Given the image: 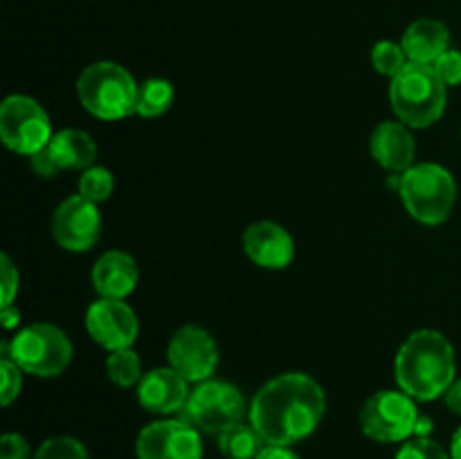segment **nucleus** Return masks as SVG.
Returning <instances> with one entry per match:
<instances>
[{"label": "nucleus", "mask_w": 461, "mask_h": 459, "mask_svg": "<svg viewBox=\"0 0 461 459\" xmlns=\"http://www.w3.org/2000/svg\"><path fill=\"white\" fill-rule=\"evenodd\" d=\"M450 459H461V426L453 435V444H450Z\"/></svg>", "instance_id": "c9c22d12"}, {"label": "nucleus", "mask_w": 461, "mask_h": 459, "mask_svg": "<svg viewBox=\"0 0 461 459\" xmlns=\"http://www.w3.org/2000/svg\"><path fill=\"white\" fill-rule=\"evenodd\" d=\"M140 86L126 68L113 61H99L86 68L77 81L79 102L99 120H122L135 112Z\"/></svg>", "instance_id": "20e7f679"}, {"label": "nucleus", "mask_w": 461, "mask_h": 459, "mask_svg": "<svg viewBox=\"0 0 461 459\" xmlns=\"http://www.w3.org/2000/svg\"><path fill=\"white\" fill-rule=\"evenodd\" d=\"M86 328L97 345L108 351L129 349L138 338V318L133 309L122 300L93 302L86 310Z\"/></svg>", "instance_id": "ddd939ff"}, {"label": "nucleus", "mask_w": 461, "mask_h": 459, "mask_svg": "<svg viewBox=\"0 0 461 459\" xmlns=\"http://www.w3.org/2000/svg\"><path fill=\"white\" fill-rule=\"evenodd\" d=\"M113 194V174L104 166H88L79 178V196L93 202L106 201Z\"/></svg>", "instance_id": "b1692460"}, {"label": "nucleus", "mask_w": 461, "mask_h": 459, "mask_svg": "<svg viewBox=\"0 0 461 459\" xmlns=\"http://www.w3.org/2000/svg\"><path fill=\"white\" fill-rule=\"evenodd\" d=\"M0 138L12 151L34 156L52 140L48 112L27 94H12L0 106Z\"/></svg>", "instance_id": "6e6552de"}, {"label": "nucleus", "mask_w": 461, "mask_h": 459, "mask_svg": "<svg viewBox=\"0 0 461 459\" xmlns=\"http://www.w3.org/2000/svg\"><path fill=\"white\" fill-rule=\"evenodd\" d=\"M327 410L318 381L300 372L266 382L250 405V423L266 446H291L313 435Z\"/></svg>", "instance_id": "f257e3e1"}, {"label": "nucleus", "mask_w": 461, "mask_h": 459, "mask_svg": "<svg viewBox=\"0 0 461 459\" xmlns=\"http://www.w3.org/2000/svg\"><path fill=\"white\" fill-rule=\"evenodd\" d=\"M399 192L410 216L426 225L444 223L457 201L453 174L432 162L414 165L403 171Z\"/></svg>", "instance_id": "39448f33"}, {"label": "nucleus", "mask_w": 461, "mask_h": 459, "mask_svg": "<svg viewBox=\"0 0 461 459\" xmlns=\"http://www.w3.org/2000/svg\"><path fill=\"white\" fill-rule=\"evenodd\" d=\"M432 70L437 72V76H439L446 86H459L461 84V52H457V50H446V52L432 63Z\"/></svg>", "instance_id": "cd10ccee"}, {"label": "nucleus", "mask_w": 461, "mask_h": 459, "mask_svg": "<svg viewBox=\"0 0 461 459\" xmlns=\"http://www.w3.org/2000/svg\"><path fill=\"white\" fill-rule=\"evenodd\" d=\"M408 57H405L401 43H394V40H378L372 48V66L374 70L381 72V75L394 79L405 66H408Z\"/></svg>", "instance_id": "5701e85b"}, {"label": "nucleus", "mask_w": 461, "mask_h": 459, "mask_svg": "<svg viewBox=\"0 0 461 459\" xmlns=\"http://www.w3.org/2000/svg\"><path fill=\"white\" fill-rule=\"evenodd\" d=\"M21 372L23 369L9 356H3V360H0V374H3V392H0V399H3V405H9L21 394Z\"/></svg>", "instance_id": "bb28decb"}, {"label": "nucleus", "mask_w": 461, "mask_h": 459, "mask_svg": "<svg viewBox=\"0 0 461 459\" xmlns=\"http://www.w3.org/2000/svg\"><path fill=\"white\" fill-rule=\"evenodd\" d=\"M401 48L410 63L432 66L446 50H450V32L441 21L419 18L403 32Z\"/></svg>", "instance_id": "a211bd4d"}, {"label": "nucleus", "mask_w": 461, "mask_h": 459, "mask_svg": "<svg viewBox=\"0 0 461 459\" xmlns=\"http://www.w3.org/2000/svg\"><path fill=\"white\" fill-rule=\"evenodd\" d=\"M135 453L138 459H203V441L187 421L167 418L140 432Z\"/></svg>", "instance_id": "9d476101"}, {"label": "nucleus", "mask_w": 461, "mask_h": 459, "mask_svg": "<svg viewBox=\"0 0 461 459\" xmlns=\"http://www.w3.org/2000/svg\"><path fill=\"white\" fill-rule=\"evenodd\" d=\"M246 414L250 410L237 387L223 381H203L189 394L180 418L207 435H221L225 428L243 423Z\"/></svg>", "instance_id": "0eeeda50"}, {"label": "nucleus", "mask_w": 461, "mask_h": 459, "mask_svg": "<svg viewBox=\"0 0 461 459\" xmlns=\"http://www.w3.org/2000/svg\"><path fill=\"white\" fill-rule=\"evenodd\" d=\"M446 88L432 66L408 63L390 84V104L405 126L426 129L446 111Z\"/></svg>", "instance_id": "7ed1b4c3"}, {"label": "nucleus", "mask_w": 461, "mask_h": 459, "mask_svg": "<svg viewBox=\"0 0 461 459\" xmlns=\"http://www.w3.org/2000/svg\"><path fill=\"white\" fill-rule=\"evenodd\" d=\"M138 264L131 255L120 250H111L99 256L93 266L95 291L108 300H124L135 291L138 284Z\"/></svg>", "instance_id": "f3484780"}, {"label": "nucleus", "mask_w": 461, "mask_h": 459, "mask_svg": "<svg viewBox=\"0 0 461 459\" xmlns=\"http://www.w3.org/2000/svg\"><path fill=\"white\" fill-rule=\"evenodd\" d=\"M444 396H446V405L461 417V378L448 387V392H446Z\"/></svg>", "instance_id": "473e14b6"}, {"label": "nucleus", "mask_w": 461, "mask_h": 459, "mask_svg": "<svg viewBox=\"0 0 461 459\" xmlns=\"http://www.w3.org/2000/svg\"><path fill=\"white\" fill-rule=\"evenodd\" d=\"M0 279H3V309L12 306L14 297L18 292V268L12 264L9 255L0 256Z\"/></svg>", "instance_id": "c85d7f7f"}, {"label": "nucleus", "mask_w": 461, "mask_h": 459, "mask_svg": "<svg viewBox=\"0 0 461 459\" xmlns=\"http://www.w3.org/2000/svg\"><path fill=\"white\" fill-rule=\"evenodd\" d=\"M30 165H32V169H34L39 176H43V178H52V176L59 174V166H57V162H54V158L50 156L48 147H45L43 151L30 156Z\"/></svg>", "instance_id": "7c9ffc66"}, {"label": "nucleus", "mask_w": 461, "mask_h": 459, "mask_svg": "<svg viewBox=\"0 0 461 459\" xmlns=\"http://www.w3.org/2000/svg\"><path fill=\"white\" fill-rule=\"evenodd\" d=\"M167 356H169V367L176 369L187 382L210 381L219 364V351L212 336L205 328L194 324H187L174 333Z\"/></svg>", "instance_id": "9b49d317"}, {"label": "nucleus", "mask_w": 461, "mask_h": 459, "mask_svg": "<svg viewBox=\"0 0 461 459\" xmlns=\"http://www.w3.org/2000/svg\"><path fill=\"white\" fill-rule=\"evenodd\" d=\"M0 320H3L5 328H14L18 322H21V313L14 306H5L3 313H0Z\"/></svg>", "instance_id": "72a5a7b5"}, {"label": "nucleus", "mask_w": 461, "mask_h": 459, "mask_svg": "<svg viewBox=\"0 0 461 459\" xmlns=\"http://www.w3.org/2000/svg\"><path fill=\"white\" fill-rule=\"evenodd\" d=\"M266 448V441L261 439L255 426L237 423V426L225 428L219 435V450L225 459H257V454Z\"/></svg>", "instance_id": "aec40b11"}, {"label": "nucleus", "mask_w": 461, "mask_h": 459, "mask_svg": "<svg viewBox=\"0 0 461 459\" xmlns=\"http://www.w3.org/2000/svg\"><path fill=\"white\" fill-rule=\"evenodd\" d=\"M174 86L167 79L153 76V79H147L140 86L135 112H138L140 117H149V120H151V117H160L169 111L171 104H174Z\"/></svg>", "instance_id": "412c9836"}, {"label": "nucleus", "mask_w": 461, "mask_h": 459, "mask_svg": "<svg viewBox=\"0 0 461 459\" xmlns=\"http://www.w3.org/2000/svg\"><path fill=\"white\" fill-rule=\"evenodd\" d=\"M5 356L32 376L52 378L66 372L72 360V342L54 324H30L5 345Z\"/></svg>", "instance_id": "423d86ee"}, {"label": "nucleus", "mask_w": 461, "mask_h": 459, "mask_svg": "<svg viewBox=\"0 0 461 459\" xmlns=\"http://www.w3.org/2000/svg\"><path fill=\"white\" fill-rule=\"evenodd\" d=\"M432 432V421L428 417H419L417 428H414V436H428Z\"/></svg>", "instance_id": "f704fd0d"}, {"label": "nucleus", "mask_w": 461, "mask_h": 459, "mask_svg": "<svg viewBox=\"0 0 461 459\" xmlns=\"http://www.w3.org/2000/svg\"><path fill=\"white\" fill-rule=\"evenodd\" d=\"M396 459H450L448 453L430 436H414L412 441H405L396 453Z\"/></svg>", "instance_id": "a878e982"}, {"label": "nucleus", "mask_w": 461, "mask_h": 459, "mask_svg": "<svg viewBox=\"0 0 461 459\" xmlns=\"http://www.w3.org/2000/svg\"><path fill=\"white\" fill-rule=\"evenodd\" d=\"M102 232V216L97 202L84 196H70L57 207L52 216V237L63 250L84 252L97 243Z\"/></svg>", "instance_id": "f8f14e48"}, {"label": "nucleus", "mask_w": 461, "mask_h": 459, "mask_svg": "<svg viewBox=\"0 0 461 459\" xmlns=\"http://www.w3.org/2000/svg\"><path fill=\"white\" fill-rule=\"evenodd\" d=\"M50 156L63 169H88L97 158V144L88 133L79 129H63L52 135L48 144Z\"/></svg>", "instance_id": "6ab92c4d"}, {"label": "nucleus", "mask_w": 461, "mask_h": 459, "mask_svg": "<svg viewBox=\"0 0 461 459\" xmlns=\"http://www.w3.org/2000/svg\"><path fill=\"white\" fill-rule=\"evenodd\" d=\"M419 412L412 396L403 390H383L369 396L360 410V428L365 435L381 444H396L414 435Z\"/></svg>", "instance_id": "1a4fd4ad"}, {"label": "nucleus", "mask_w": 461, "mask_h": 459, "mask_svg": "<svg viewBox=\"0 0 461 459\" xmlns=\"http://www.w3.org/2000/svg\"><path fill=\"white\" fill-rule=\"evenodd\" d=\"M257 459H300L288 446H266Z\"/></svg>", "instance_id": "2f4dec72"}, {"label": "nucleus", "mask_w": 461, "mask_h": 459, "mask_svg": "<svg viewBox=\"0 0 461 459\" xmlns=\"http://www.w3.org/2000/svg\"><path fill=\"white\" fill-rule=\"evenodd\" d=\"M396 382L417 400L439 399L455 382V349L448 338L432 328L412 333L394 360Z\"/></svg>", "instance_id": "f03ea898"}, {"label": "nucleus", "mask_w": 461, "mask_h": 459, "mask_svg": "<svg viewBox=\"0 0 461 459\" xmlns=\"http://www.w3.org/2000/svg\"><path fill=\"white\" fill-rule=\"evenodd\" d=\"M0 459H32L30 446L16 432H7L0 441Z\"/></svg>", "instance_id": "c756f323"}, {"label": "nucleus", "mask_w": 461, "mask_h": 459, "mask_svg": "<svg viewBox=\"0 0 461 459\" xmlns=\"http://www.w3.org/2000/svg\"><path fill=\"white\" fill-rule=\"evenodd\" d=\"M189 394L187 381L171 367L151 369L138 382L140 405L153 414L183 412Z\"/></svg>", "instance_id": "4468645a"}, {"label": "nucleus", "mask_w": 461, "mask_h": 459, "mask_svg": "<svg viewBox=\"0 0 461 459\" xmlns=\"http://www.w3.org/2000/svg\"><path fill=\"white\" fill-rule=\"evenodd\" d=\"M34 459H90L84 444L75 436H52L36 450Z\"/></svg>", "instance_id": "393cba45"}, {"label": "nucleus", "mask_w": 461, "mask_h": 459, "mask_svg": "<svg viewBox=\"0 0 461 459\" xmlns=\"http://www.w3.org/2000/svg\"><path fill=\"white\" fill-rule=\"evenodd\" d=\"M243 250L261 268L282 270L293 261L295 243L282 225L259 220L243 234Z\"/></svg>", "instance_id": "2eb2a0df"}, {"label": "nucleus", "mask_w": 461, "mask_h": 459, "mask_svg": "<svg viewBox=\"0 0 461 459\" xmlns=\"http://www.w3.org/2000/svg\"><path fill=\"white\" fill-rule=\"evenodd\" d=\"M369 147H372L374 160L381 166H385L387 171H408L410 166H414V138L405 124L401 122H383L374 129L372 140H369Z\"/></svg>", "instance_id": "dca6fc26"}, {"label": "nucleus", "mask_w": 461, "mask_h": 459, "mask_svg": "<svg viewBox=\"0 0 461 459\" xmlns=\"http://www.w3.org/2000/svg\"><path fill=\"white\" fill-rule=\"evenodd\" d=\"M106 374L115 385L131 387L138 385L142 381V364H140V356L133 349H120L111 351L106 360Z\"/></svg>", "instance_id": "4be33fe9"}]
</instances>
